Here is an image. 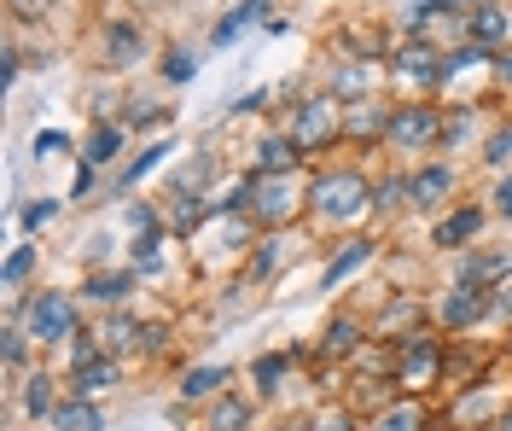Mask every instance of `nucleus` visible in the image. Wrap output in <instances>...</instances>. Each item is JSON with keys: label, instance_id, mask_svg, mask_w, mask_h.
<instances>
[{"label": "nucleus", "instance_id": "nucleus-1", "mask_svg": "<svg viewBox=\"0 0 512 431\" xmlns=\"http://www.w3.org/2000/svg\"><path fill=\"white\" fill-rule=\"evenodd\" d=\"M367 181L361 175H350V169H332V175H320L315 193H309V204H315V216H326V222H350V216H361L367 210Z\"/></svg>", "mask_w": 512, "mask_h": 431}, {"label": "nucleus", "instance_id": "nucleus-2", "mask_svg": "<svg viewBox=\"0 0 512 431\" xmlns=\"http://www.w3.org/2000/svg\"><path fill=\"white\" fill-rule=\"evenodd\" d=\"M24 321L41 344H64V338H76V303L64 298V292H35L24 303Z\"/></svg>", "mask_w": 512, "mask_h": 431}, {"label": "nucleus", "instance_id": "nucleus-3", "mask_svg": "<svg viewBox=\"0 0 512 431\" xmlns=\"http://www.w3.org/2000/svg\"><path fill=\"white\" fill-rule=\"evenodd\" d=\"M390 146H402V152H425V146H437L443 140V117L431 111V105H402V111H390Z\"/></svg>", "mask_w": 512, "mask_h": 431}, {"label": "nucleus", "instance_id": "nucleus-4", "mask_svg": "<svg viewBox=\"0 0 512 431\" xmlns=\"http://www.w3.org/2000/svg\"><path fill=\"white\" fill-rule=\"evenodd\" d=\"M437 315H443V327H472L478 315H489V286H472V280L448 286V298Z\"/></svg>", "mask_w": 512, "mask_h": 431}, {"label": "nucleus", "instance_id": "nucleus-5", "mask_svg": "<svg viewBox=\"0 0 512 431\" xmlns=\"http://www.w3.org/2000/svg\"><path fill=\"white\" fill-rule=\"evenodd\" d=\"M396 356H402V362H396V385H402V391H419V385H431V373H437V344H431V338H414V344H402Z\"/></svg>", "mask_w": 512, "mask_h": 431}, {"label": "nucleus", "instance_id": "nucleus-6", "mask_svg": "<svg viewBox=\"0 0 512 431\" xmlns=\"http://www.w3.org/2000/svg\"><path fill=\"white\" fill-rule=\"evenodd\" d=\"M466 35H472V47H507V35H512V18L495 6V0H483L478 12H466Z\"/></svg>", "mask_w": 512, "mask_h": 431}, {"label": "nucleus", "instance_id": "nucleus-7", "mask_svg": "<svg viewBox=\"0 0 512 431\" xmlns=\"http://www.w3.org/2000/svg\"><path fill=\"white\" fill-rule=\"evenodd\" d=\"M396 76H408V82H419V88H437L443 82V53H431V47H402L396 53Z\"/></svg>", "mask_w": 512, "mask_h": 431}, {"label": "nucleus", "instance_id": "nucleus-8", "mask_svg": "<svg viewBox=\"0 0 512 431\" xmlns=\"http://www.w3.org/2000/svg\"><path fill=\"white\" fill-rule=\"evenodd\" d=\"M320 140H332V105L309 100L303 111H297V129H291V146H297V152H315Z\"/></svg>", "mask_w": 512, "mask_h": 431}, {"label": "nucleus", "instance_id": "nucleus-9", "mask_svg": "<svg viewBox=\"0 0 512 431\" xmlns=\"http://www.w3.org/2000/svg\"><path fill=\"white\" fill-rule=\"evenodd\" d=\"M262 12H268V0H245V6H233V12H227L222 24L210 30V41H216V47H227V41H239V35L251 30V24H268Z\"/></svg>", "mask_w": 512, "mask_h": 431}, {"label": "nucleus", "instance_id": "nucleus-10", "mask_svg": "<svg viewBox=\"0 0 512 431\" xmlns=\"http://www.w3.org/2000/svg\"><path fill=\"white\" fill-rule=\"evenodd\" d=\"M448 193H454V175H448L443 164H431V169H419V175H414V204H419V210H437Z\"/></svg>", "mask_w": 512, "mask_h": 431}, {"label": "nucleus", "instance_id": "nucleus-11", "mask_svg": "<svg viewBox=\"0 0 512 431\" xmlns=\"http://www.w3.org/2000/svg\"><path fill=\"white\" fill-rule=\"evenodd\" d=\"M297 146L291 140H280V134H268V140H256V169L262 175H286V169H297Z\"/></svg>", "mask_w": 512, "mask_h": 431}, {"label": "nucleus", "instance_id": "nucleus-12", "mask_svg": "<svg viewBox=\"0 0 512 431\" xmlns=\"http://www.w3.org/2000/svg\"><path fill=\"white\" fill-rule=\"evenodd\" d=\"M367 257H373V239H350V245H344V251H338V257L326 263V274H320V286L332 292V286H338L344 274H355V268L367 263Z\"/></svg>", "mask_w": 512, "mask_h": 431}, {"label": "nucleus", "instance_id": "nucleus-13", "mask_svg": "<svg viewBox=\"0 0 512 431\" xmlns=\"http://www.w3.org/2000/svg\"><path fill=\"white\" fill-rule=\"evenodd\" d=\"M478 228H483V210H454V216H443V222H437V245H443V251H454V245H466Z\"/></svg>", "mask_w": 512, "mask_h": 431}, {"label": "nucleus", "instance_id": "nucleus-14", "mask_svg": "<svg viewBox=\"0 0 512 431\" xmlns=\"http://www.w3.org/2000/svg\"><path fill=\"white\" fill-rule=\"evenodd\" d=\"M111 385H117V362L111 356H94L88 367H76V397L82 402L94 397V391H111Z\"/></svg>", "mask_w": 512, "mask_h": 431}, {"label": "nucleus", "instance_id": "nucleus-15", "mask_svg": "<svg viewBox=\"0 0 512 431\" xmlns=\"http://www.w3.org/2000/svg\"><path fill=\"white\" fill-rule=\"evenodd\" d=\"M94 303H123L128 292H134V268H123V274H88V286H82Z\"/></svg>", "mask_w": 512, "mask_h": 431}, {"label": "nucleus", "instance_id": "nucleus-16", "mask_svg": "<svg viewBox=\"0 0 512 431\" xmlns=\"http://www.w3.org/2000/svg\"><path fill=\"white\" fill-rule=\"evenodd\" d=\"M53 426L59 431H99L105 414H99L94 402H64V408H53Z\"/></svg>", "mask_w": 512, "mask_h": 431}, {"label": "nucleus", "instance_id": "nucleus-17", "mask_svg": "<svg viewBox=\"0 0 512 431\" xmlns=\"http://www.w3.org/2000/svg\"><path fill=\"white\" fill-rule=\"evenodd\" d=\"M512 274V257L507 251H489V257H472V263L460 268V280H472V286H489V280H507Z\"/></svg>", "mask_w": 512, "mask_h": 431}, {"label": "nucleus", "instance_id": "nucleus-18", "mask_svg": "<svg viewBox=\"0 0 512 431\" xmlns=\"http://www.w3.org/2000/svg\"><path fill=\"white\" fill-rule=\"evenodd\" d=\"M227 385V367H192L187 379H181V397L187 402H204V397H216Z\"/></svg>", "mask_w": 512, "mask_h": 431}, {"label": "nucleus", "instance_id": "nucleus-19", "mask_svg": "<svg viewBox=\"0 0 512 431\" xmlns=\"http://www.w3.org/2000/svg\"><path fill=\"white\" fill-rule=\"evenodd\" d=\"M355 338H361V321H355V315H338V321L326 327V338H320V356H350Z\"/></svg>", "mask_w": 512, "mask_h": 431}, {"label": "nucleus", "instance_id": "nucleus-20", "mask_svg": "<svg viewBox=\"0 0 512 431\" xmlns=\"http://www.w3.org/2000/svg\"><path fill=\"white\" fill-rule=\"evenodd\" d=\"M425 426V414H419V402H390L379 420H373V431H419Z\"/></svg>", "mask_w": 512, "mask_h": 431}, {"label": "nucleus", "instance_id": "nucleus-21", "mask_svg": "<svg viewBox=\"0 0 512 431\" xmlns=\"http://www.w3.org/2000/svg\"><path fill=\"white\" fill-rule=\"evenodd\" d=\"M117 146H123V129H117V123H99V129L88 134V164H111Z\"/></svg>", "mask_w": 512, "mask_h": 431}, {"label": "nucleus", "instance_id": "nucleus-22", "mask_svg": "<svg viewBox=\"0 0 512 431\" xmlns=\"http://www.w3.org/2000/svg\"><path fill=\"white\" fill-rule=\"evenodd\" d=\"M140 47H146V35L134 30V24H111V65H128V59H134V53H140Z\"/></svg>", "mask_w": 512, "mask_h": 431}, {"label": "nucleus", "instance_id": "nucleus-23", "mask_svg": "<svg viewBox=\"0 0 512 431\" xmlns=\"http://www.w3.org/2000/svg\"><path fill=\"white\" fill-rule=\"evenodd\" d=\"M245 420H251V402H239V397H222L210 408V431H239Z\"/></svg>", "mask_w": 512, "mask_h": 431}, {"label": "nucleus", "instance_id": "nucleus-24", "mask_svg": "<svg viewBox=\"0 0 512 431\" xmlns=\"http://www.w3.org/2000/svg\"><path fill=\"white\" fill-rule=\"evenodd\" d=\"M24 408H30V414H53V379H47V373H30V379H24Z\"/></svg>", "mask_w": 512, "mask_h": 431}, {"label": "nucleus", "instance_id": "nucleus-25", "mask_svg": "<svg viewBox=\"0 0 512 431\" xmlns=\"http://www.w3.org/2000/svg\"><path fill=\"white\" fill-rule=\"evenodd\" d=\"M256 391H262V397H274V391H280V379H286V356H256Z\"/></svg>", "mask_w": 512, "mask_h": 431}, {"label": "nucleus", "instance_id": "nucleus-26", "mask_svg": "<svg viewBox=\"0 0 512 431\" xmlns=\"http://www.w3.org/2000/svg\"><path fill=\"white\" fill-rule=\"evenodd\" d=\"M408 199H414V175H390L379 193H373V204H379V210H396V204H408Z\"/></svg>", "mask_w": 512, "mask_h": 431}, {"label": "nucleus", "instance_id": "nucleus-27", "mask_svg": "<svg viewBox=\"0 0 512 431\" xmlns=\"http://www.w3.org/2000/svg\"><path fill=\"white\" fill-rule=\"evenodd\" d=\"M256 216H262V222H280V216H286V187H280V181H274V187H256Z\"/></svg>", "mask_w": 512, "mask_h": 431}, {"label": "nucleus", "instance_id": "nucleus-28", "mask_svg": "<svg viewBox=\"0 0 512 431\" xmlns=\"http://www.w3.org/2000/svg\"><path fill=\"white\" fill-rule=\"evenodd\" d=\"M437 12H448L443 0H402V24H408V30H425Z\"/></svg>", "mask_w": 512, "mask_h": 431}, {"label": "nucleus", "instance_id": "nucleus-29", "mask_svg": "<svg viewBox=\"0 0 512 431\" xmlns=\"http://www.w3.org/2000/svg\"><path fill=\"white\" fill-rule=\"evenodd\" d=\"M35 268V245H18V251H12V257H6V274H0V280H6V286H12V292H18V286H24V274H30Z\"/></svg>", "mask_w": 512, "mask_h": 431}, {"label": "nucleus", "instance_id": "nucleus-30", "mask_svg": "<svg viewBox=\"0 0 512 431\" xmlns=\"http://www.w3.org/2000/svg\"><path fill=\"white\" fill-rule=\"evenodd\" d=\"M163 158H169V146H146V152H140V158H134V164L123 169V187H134L140 175H152V169H158Z\"/></svg>", "mask_w": 512, "mask_h": 431}, {"label": "nucleus", "instance_id": "nucleus-31", "mask_svg": "<svg viewBox=\"0 0 512 431\" xmlns=\"http://www.w3.org/2000/svg\"><path fill=\"white\" fill-rule=\"evenodd\" d=\"M163 76H169V82H192V76H198V59H192L187 47H175L169 65H163Z\"/></svg>", "mask_w": 512, "mask_h": 431}, {"label": "nucleus", "instance_id": "nucleus-32", "mask_svg": "<svg viewBox=\"0 0 512 431\" xmlns=\"http://www.w3.org/2000/svg\"><path fill=\"white\" fill-rule=\"evenodd\" d=\"M134 338H140V327H134L128 315H117V321L105 327V344H111V350H134Z\"/></svg>", "mask_w": 512, "mask_h": 431}, {"label": "nucleus", "instance_id": "nucleus-33", "mask_svg": "<svg viewBox=\"0 0 512 431\" xmlns=\"http://www.w3.org/2000/svg\"><path fill=\"white\" fill-rule=\"evenodd\" d=\"M483 158H489V164L501 169L512 158V129H501V134H489V152H483Z\"/></svg>", "mask_w": 512, "mask_h": 431}, {"label": "nucleus", "instance_id": "nucleus-34", "mask_svg": "<svg viewBox=\"0 0 512 431\" xmlns=\"http://www.w3.org/2000/svg\"><path fill=\"white\" fill-rule=\"evenodd\" d=\"M53 216H59V204H53V199H41V204H30V210H24V228H47Z\"/></svg>", "mask_w": 512, "mask_h": 431}, {"label": "nucleus", "instance_id": "nucleus-35", "mask_svg": "<svg viewBox=\"0 0 512 431\" xmlns=\"http://www.w3.org/2000/svg\"><path fill=\"white\" fill-rule=\"evenodd\" d=\"M70 146V134H59V129H47V134H35V152L47 158V152H64Z\"/></svg>", "mask_w": 512, "mask_h": 431}, {"label": "nucleus", "instance_id": "nucleus-36", "mask_svg": "<svg viewBox=\"0 0 512 431\" xmlns=\"http://www.w3.org/2000/svg\"><path fill=\"white\" fill-rule=\"evenodd\" d=\"M6 367H24V332L6 327Z\"/></svg>", "mask_w": 512, "mask_h": 431}, {"label": "nucleus", "instance_id": "nucleus-37", "mask_svg": "<svg viewBox=\"0 0 512 431\" xmlns=\"http://www.w3.org/2000/svg\"><path fill=\"white\" fill-rule=\"evenodd\" d=\"M361 88H367V70H344V76H338V94H361Z\"/></svg>", "mask_w": 512, "mask_h": 431}, {"label": "nucleus", "instance_id": "nucleus-38", "mask_svg": "<svg viewBox=\"0 0 512 431\" xmlns=\"http://www.w3.org/2000/svg\"><path fill=\"white\" fill-rule=\"evenodd\" d=\"M274 268H280V251H274V245H268V251H256V263H251L256 280H262V274H274Z\"/></svg>", "mask_w": 512, "mask_h": 431}, {"label": "nucleus", "instance_id": "nucleus-39", "mask_svg": "<svg viewBox=\"0 0 512 431\" xmlns=\"http://www.w3.org/2000/svg\"><path fill=\"white\" fill-rule=\"evenodd\" d=\"M12 6V18H41L47 12V0H6Z\"/></svg>", "mask_w": 512, "mask_h": 431}, {"label": "nucleus", "instance_id": "nucleus-40", "mask_svg": "<svg viewBox=\"0 0 512 431\" xmlns=\"http://www.w3.org/2000/svg\"><path fill=\"white\" fill-rule=\"evenodd\" d=\"M489 199H495V216H512V175L495 187V193H489Z\"/></svg>", "mask_w": 512, "mask_h": 431}, {"label": "nucleus", "instance_id": "nucleus-41", "mask_svg": "<svg viewBox=\"0 0 512 431\" xmlns=\"http://www.w3.org/2000/svg\"><path fill=\"white\" fill-rule=\"evenodd\" d=\"M309 431H350V414H326V420H309Z\"/></svg>", "mask_w": 512, "mask_h": 431}, {"label": "nucleus", "instance_id": "nucleus-42", "mask_svg": "<svg viewBox=\"0 0 512 431\" xmlns=\"http://www.w3.org/2000/svg\"><path fill=\"white\" fill-rule=\"evenodd\" d=\"M489 309H495V315H512V286H507V280L495 286V298H489Z\"/></svg>", "mask_w": 512, "mask_h": 431}, {"label": "nucleus", "instance_id": "nucleus-43", "mask_svg": "<svg viewBox=\"0 0 512 431\" xmlns=\"http://www.w3.org/2000/svg\"><path fill=\"white\" fill-rule=\"evenodd\" d=\"M94 169H99V164H82V169H76V199H88V193H94Z\"/></svg>", "mask_w": 512, "mask_h": 431}, {"label": "nucleus", "instance_id": "nucleus-44", "mask_svg": "<svg viewBox=\"0 0 512 431\" xmlns=\"http://www.w3.org/2000/svg\"><path fill=\"white\" fill-rule=\"evenodd\" d=\"M495 76H501V82H512V47H501V53H495Z\"/></svg>", "mask_w": 512, "mask_h": 431}, {"label": "nucleus", "instance_id": "nucleus-45", "mask_svg": "<svg viewBox=\"0 0 512 431\" xmlns=\"http://www.w3.org/2000/svg\"><path fill=\"white\" fill-rule=\"evenodd\" d=\"M495 431H512V408H507V414H501V420H495Z\"/></svg>", "mask_w": 512, "mask_h": 431}, {"label": "nucleus", "instance_id": "nucleus-46", "mask_svg": "<svg viewBox=\"0 0 512 431\" xmlns=\"http://www.w3.org/2000/svg\"><path fill=\"white\" fill-rule=\"evenodd\" d=\"M507 350H512V344H507Z\"/></svg>", "mask_w": 512, "mask_h": 431}]
</instances>
